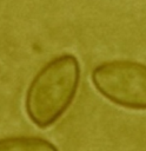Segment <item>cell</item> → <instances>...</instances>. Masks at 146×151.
<instances>
[{
  "mask_svg": "<svg viewBox=\"0 0 146 151\" xmlns=\"http://www.w3.org/2000/svg\"><path fill=\"white\" fill-rule=\"evenodd\" d=\"M80 76V63L73 54H59L46 63L26 91L25 109L31 122L40 129L53 125L75 98Z\"/></svg>",
  "mask_w": 146,
  "mask_h": 151,
  "instance_id": "6da1fadb",
  "label": "cell"
},
{
  "mask_svg": "<svg viewBox=\"0 0 146 151\" xmlns=\"http://www.w3.org/2000/svg\"><path fill=\"white\" fill-rule=\"evenodd\" d=\"M95 90L111 103L131 110H146V65L133 60H110L91 72Z\"/></svg>",
  "mask_w": 146,
  "mask_h": 151,
  "instance_id": "7a4b0ae2",
  "label": "cell"
},
{
  "mask_svg": "<svg viewBox=\"0 0 146 151\" xmlns=\"http://www.w3.org/2000/svg\"><path fill=\"white\" fill-rule=\"evenodd\" d=\"M0 151H59L58 147L40 137H6L0 139Z\"/></svg>",
  "mask_w": 146,
  "mask_h": 151,
  "instance_id": "3957f363",
  "label": "cell"
}]
</instances>
